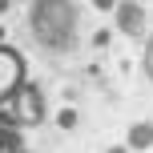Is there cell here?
Instances as JSON below:
<instances>
[{"instance_id": "obj_7", "label": "cell", "mask_w": 153, "mask_h": 153, "mask_svg": "<svg viewBox=\"0 0 153 153\" xmlns=\"http://www.w3.org/2000/svg\"><path fill=\"white\" fill-rule=\"evenodd\" d=\"M93 4H97V8H113L117 0H93Z\"/></svg>"}, {"instance_id": "obj_4", "label": "cell", "mask_w": 153, "mask_h": 153, "mask_svg": "<svg viewBox=\"0 0 153 153\" xmlns=\"http://www.w3.org/2000/svg\"><path fill=\"white\" fill-rule=\"evenodd\" d=\"M117 28L129 32V36H141L145 32V8L133 4V0H121L117 4Z\"/></svg>"}, {"instance_id": "obj_2", "label": "cell", "mask_w": 153, "mask_h": 153, "mask_svg": "<svg viewBox=\"0 0 153 153\" xmlns=\"http://www.w3.org/2000/svg\"><path fill=\"white\" fill-rule=\"evenodd\" d=\"M4 105H8V117H12L20 129H36V125L45 121V93H40L36 85H28V81L16 85Z\"/></svg>"}, {"instance_id": "obj_3", "label": "cell", "mask_w": 153, "mask_h": 153, "mask_svg": "<svg viewBox=\"0 0 153 153\" xmlns=\"http://www.w3.org/2000/svg\"><path fill=\"white\" fill-rule=\"evenodd\" d=\"M20 81H24V56L16 53V48L0 45V105L12 97V89H16Z\"/></svg>"}, {"instance_id": "obj_1", "label": "cell", "mask_w": 153, "mask_h": 153, "mask_svg": "<svg viewBox=\"0 0 153 153\" xmlns=\"http://www.w3.org/2000/svg\"><path fill=\"white\" fill-rule=\"evenodd\" d=\"M32 36L53 53H69L76 45V4L73 0H32Z\"/></svg>"}, {"instance_id": "obj_6", "label": "cell", "mask_w": 153, "mask_h": 153, "mask_svg": "<svg viewBox=\"0 0 153 153\" xmlns=\"http://www.w3.org/2000/svg\"><path fill=\"white\" fill-rule=\"evenodd\" d=\"M133 145H137V149H145V145H149V125H137V133H133Z\"/></svg>"}, {"instance_id": "obj_5", "label": "cell", "mask_w": 153, "mask_h": 153, "mask_svg": "<svg viewBox=\"0 0 153 153\" xmlns=\"http://www.w3.org/2000/svg\"><path fill=\"white\" fill-rule=\"evenodd\" d=\"M0 153H24V133L8 117V109H0Z\"/></svg>"}]
</instances>
